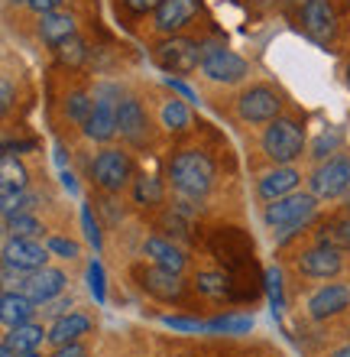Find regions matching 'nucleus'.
I'll use <instances>...</instances> for the list:
<instances>
[{
    "mask_svg": "<svg viewBox=\"0 0 350 357\" xmlns=\"http://www.w3.org/2000/svg\"><path fill=\"white\" fill-rule=\"evenodd\" d=\"M214 160L201 146H182L169 156V185L185 202H198L214 188Z\"/></svg>",
    "mask_w": 350,
    "mask_h": 357,
    "instance_id": "obj_1",
    "label": "nucleus"
},
{
    "mask_svg": "<svg viewBox=\"0 0 350 357\" xmlns=\"http://www.w3.org/2000/svg\"><path fill=\"white\" fill-rule=\"evenodd\" d=\"M318 202L321 198L312 195V192H292V195L285 198H276L269 202L263 211V225L273 231V237H289L295 231H302L315 215H318Z\"/></svg>",
    "mask_w": 350,
    "mask_h": 357,
    "instance_id": "obj_2",
    "label": "nucleus"
},
{
    "mask_svg": "<svg viewBox=\"0 0 350 357\" xmlns=\"http://www.w3.org/2000/svg\"><path fill=\"white\" fill-rule=\"evenodd\" d=\"M260 146L273 166H292L305 153V127L295 117H276L263 127Z\"/></svg>",
    "mask_w": 350,
    "mask_h": 357,
    "instance_id": "obj_3",
    "label": "nucleus"
},
{
    "mask_svg": "<svg viewBox=\"0 0 350 357\" xmlns=\"http://www.w3.org/2000/svg\"><path fill=\"white\" fill-rule=\"evenodd\" d=\"M201 56H205V43L191 36H162L152 46V62L169 72V75H191L201 68Z\"/></svg>",
    "mask_w": 350,
    "mask_h": 357,
    "instance_id": "obj_4",
    "label": "nucleus"
},
{
    "mask_svg": "<svg viewBox=\"0 0 350 357\" xmlns=\"http://www.w3.org/2000/svg\"><path fill=\"white\" fill-rule=\"evenodd\" d=\"M88 176L104 195H120L123 188L133 182V160L130 153L120 150V146H107L91 160L88 166Z\"/></svg>",
    "mask_w": 350,
    "mask_h": 357,
    "instance_id": "obj_5",
    "label": "nucleus"
},
{
    "mask_svg": "<svg viewBox=\"0 0 350 357\" xmlns=\"http://www.w3.org/2000/svg\"><path fill=\"white\" fill-rule=\"evenodd\" d=\"M237 117L244 123H269L276 117H283V107H285V98L283 91H276L273 85H263V82H256V85L244 88V91L237 94Z\"/></svg>",
    "mask_w": 350,
    "mask_h": 357,
    "instance_id": "obj_6",
    "label": "nucleus"
},
{
    "mask_svg": "<svg viewBox=\"0 0 350 357\" xmlns=\"http://www.w3.org/2000/svg\"><path fill=\"white\" fill-rule=\"evenodd\" d=\"M250 62L244 56H237L234 49L228 46H214L208 43L205 46V56H201V75L214 82V85H244L250 78Z\"/></svg>",
    "mask_w": 350,
    "mask_h": 357,
    "instance_id": "obj_7",
    "label": "nucleus"
},
{
    "mask_svg": "<svg viewBox=\"0 0 350 357\" xmlns=\"http://www.w3.org/2000/svg\"><path fill=\"white\" fill-rule=\"evenodd\" d=\"M308 188L321 202H334V198L347 195L350 192V156L347 153H334V156L318 162L315 172L308 176Z\"/></svg>",
    "mask_w": 350,
    "mask_h": 357,
    "instance_id": "obj_8",
    "label": "nucleus"
},
{
    "mask_svg": "<svg viewBox=\"0 0 350 357\" xmlns=\"http://www.w3.org/2000/svg\"><path fill=\"white\" fill-rule=\"evenodd\" d=\"M133 280L140 282V289L146 296L159 302H182L185 292H189V282L182 280V273L162 270L156 264H136L133 266Z\"/></svg>",
    "mask_w": 350,
    "mask_h": 357,
    "instance_id": "obj_9",
    "label": "nucleus"
},
{
    "mask_svg": "<svg viewBox=\"0 0 350 357\" xmlns=\"http://www.w3.org/2000/svg\"><path fill=\"white\" fill-rule=\"evenodd\" d=\"M208 247L211 254L218 257V264H224L228 273L253 264V241L240 227H218V231H211Z\"/></svg>",
    "mask_w": 350,
    "mask_h": 357,
    "instance_id": "obj_10",
    "label": "nucleus"
},
{
    "mask_svg": "<svg viewBox=\"0 0 350 357\" xmlns=\"http://www.w3.org/2000/svg\"><path fill=\"white\" fill-rule=\"evenodd\" d=\"M299 23H302L308 39H315V43H331L337 26H341L337 0H302Z\"/></svg>",
    "mask_w": 350,
    "mask_h": 357,
    "instance_id": "obj_11",
    "label": "nucleus"
},
{
    "mask_svg": "<svg viewBox=\"0 0 350 357\" xmlns=\"http://www.w3.org/2000/svg\"><path fill=\"white\" fill-rule=\"evenodd\" d=\"M295 270L302 273L305 280H331L344 270V254L341 247H331L318 241V244L305 247L302 254L295 257Z\"/></svg>",
    "mask_w": 350,
    "mask_h": 357,
    "instance_id": "obj_12",
    "label": "nucleus"
},
{
    "mask_svg": "<svg viewBox=\"0 0 350 357\" xmlns=\"http://www.w3.org/2000/svg\"><path fill=\"white\" fill-rule=\"evenodd\" d=\"M49 257H52V250L39 237H10L3 244V266L23 273V276L42 270L49 264Z\"/></svg>",
    "mask_w": 350,
    "mask_h": 357,
    "instance_id": "obj_13",
    "label": "nucleus"
},
{
    "mask_svg": "<svg viewBox=\"0 0 350 357\" xmlns=\"http://www.w3.org/2000/svg\"><path fill=\"white\" fill-rule=\"evenodd\" d=\"M205 13L201 0H162V7L152 13V29L159 36H179Z\"/></svg>",
    "mask_w": 350,
    "mask_h": 357,
    "instance_id": "obj_14",
    "label": "nucleus"
},
{
    "mask_svg": "<svg viewBox=\"0 0 350 357\" xmlns=\"http://www.w3.org/2000/svg\"><path fill=\"white\" fill-rule=\"evenodd\" d=\"M117 127H120L123 140L136 146V150H143L150 143V114H146L140 98H120V104H117Z\"/></svg>",
    "mask_w": 350,
    "mask_h": 357,
    "instance_id": "obj_15",
    "label": "nucleus"
},
{
    "mask_svg": "<svg viewBox=\"0 0 350 357\" xmlns=\"http://www.w3.org/2000/svg\"><path fill=\"white\" fill-rule=\"evenodd\" d=\"M65 282H68V276L62 270H56V266H42V270H36V273H26L17 289L26 292L36 305H49L52 299H58V296L65 292Z\"/></svg>",
    "mask_w": 350,
    "mask_h": 357,
    "instance_id": "obj_16",
    "label": "nucleus"
},
{
    "mask_svg": "<svg viewBox=\"0 0 350 357\" xmlns=\"http://www.w3.org/2000/svg\"><path fill=\"white\" fill-rule=\"evenodd\" d=\"M117 104H120V98H107V94L95 98V114H91L88 123L81 127L88 140L111 143L117 133H120V127H117Z\"/></svg>",
    "mask_w": 350,
    "mask_h": 357,
    "instance_id": "obj_17",
    "label": "nucleus"
},
{
    "mask_svg": "<svg viewBox=\"0 0 350 357\" xmlns=\"http://www.w3.org/2000/svg\"><path fill=\"white\" fill-rule=\"evenodd\" d=\"M299 182H302V172L295 169V166H273L256 182V198L269 205L276 198H285V195H292V192H299Z\"/></svg>",
    "mask_w": 350,
    "mask_h": 357,
    "instance_id": "obj_18",
    "label": "nucleus"
},
{
    "mask_svg": "<svg viewBox=\"0 0 350 357\" xmlns=\"http://www.w3.org/2000/svg\"><path fill=\"white\" fill-rule=\"evenodd\" d=\"M143 257H146L150 264L162 266V270H172V273L189 270V257H185V250L166 234L146 237V241H143Z\"/></svg>",
    "mask_w": 350,
    "mask_h": 357,
    "instance_id": "obj_19",
    "label": "nucleus"
},
{
    "mask_svg": "<svg viewBox=\"0 0 350 357\" xmlns=\"http://www.w3.org/2000/svg\"><path fill=\"white\" fill-rule=\"evenodd\" d=\"M344 309H350V286H344V282H328V286H321V289L308 299V315H312L315 321L334 319V315H341Z\"/></svg>",
    "mask_w": 350,
    "mask_h": 357,
    "instance_id": "obj_20",
    "label": "nucleus"
},
{
    "mask_svg": "<svg viewBox=\"0 0 350 357\" xmlns=\"http://www.w3.org/2000/svg\"><path fill=\"white\" fill-rule=\"evenodd\" d=\"M36 36L46 43V46H62L65 39L78 36V20L68 13V10H56V13H46L39 17V26H36Z\"/></svg>",
    "mask_w": 350,
    "mask_h": 357,
    "instance_id": "obj_21",
    "label": "nucleus"
},
{
    "mask_svg": "<svg viewBox=\"0 0 350 357\" xmlns=\"http://www.w3.org/2000/svg\"><path fill=\"white\" fill-rule=\"evenodd\" d=\"M33 315H36V302L29 299L26 292L3 289V296H0V319H3L7 331L17 328V325H26V321H33Z\"/></svg>",
    "mask_w": 350,
    "mask_h": 357,
    "instance_id": "obj_22",
    "label": "nucleus"
},
{
    "mask_svg": "<svg viewBox=\"0 0 350 357\" xmlns=\"http://www.w3.org/2000/svg\"><path fill=\"white\" fill-rule=\"evenodd\" d=\"M156 227H159L166 237H172L175 244H179V241H189L191 231H195V221H191V208H185V202L162 208V215H159V221H156Z\"/></svg>",
    "mask_w": 350,
    "mask_h": 357,
    "instance_id": "obj_23",
    "label": "nucleus"
},
{
    "mask_svg": "<svg viewBox=\"0 0 350 357\" xmlns=\"http://www.w3.org/2000/svg\"><path fill=\"white\" fill-rule=\"evenodd\" d=\"M95 328V321L88 319V315H81V312H68V315H62V319L52 321V328H49V341L52 344H72V341L85 338L88 331Z\"/></svg>",
    "mask_w": 350,
    "mask_h": 357,
    "instance_id": "obj_24",
    "label": "nucleus"
},
{
    "mask_svg": "<svg viewBox=\"0 0 350 357\" xmlns=\"http://www.w3.org/2000/svg\"><path fill=\"white\" fill-rule=\"evenodd\" d=\"M130 198H133V205H140V208H159L166 202V185L152 172H136L130 182Z\"/></svg>",
    "mask_w": 350,
    "mask_h": 357,
    "instance_id": "obj_25",
    "label": "nucleus"
},
{
    "mask_svg": "<svg viewBox=\"0 0 350 357\" xmlns=\"http://www.w3.org/2000/svg\"><path fill=\"white\" fill-rule=\"evenodd\" d=\"M29 188V169L13 153H3L0 160V195H17Z\"/></svg>",
    "mask_w": 350,
    "mask_h": 357,
    "instance_id": "obj_26",
    "label": "nucleus"
},
{
    "mask_svg": "<svg viewBox=\"0 0 350 357\" xmlns=\"http://www.w3.org/2000/svg\"><path fill=\"white\" fill-rule=\"evenodd\" d=\"M191 282L208 299H234V280L228 270H198V276Z\"/></svg>",
    "mask_w": 350,
    "mask_h": 357,
    "instance_id": "obj_27",
    "label": "nucleus"
},
{
    "mask_svg": "<svg viewBox=\"0 0 350 357\" xmlns=\"http://www.w3.org/2000/svg\"><path fill=\"white\" fill-rule=\"evenodd\" d=\"M42 338H49V331L42 328V325H36V321L17 325V328H10L7 335H3V341H7V344L17 351V354H29V351H39Z\"/></svg>",
    "mask_w": 350,
    "mask_h": 357,
    "instance_id": "obj_28",
    "label": "nucleus"
},
{
    "mask_svg": "<svg viewBox=\"0 0 350 357\" xmlns=\"http://www.w3.org/2000/svg\"><path fill=\"white\" fill-rule=\"evenodd\" d=\"M318 241H324V244H331V247H341V250H350V208L334 211L324 221L321 231H318Z\"/></svg>",
    "mask_w": 350,
    "mask_h": 357,
    "instance_id": "obj_29",
    "label": "nucleus"
},
{
    "mask_svg": "<svg viewBox=\"0 0 350 357\" xmlns=\"http://www.w3.org/2000/svg\"><path fill=\"white\" fill-rule=\"evenodd\" d=\"M159 121L162 127L169 133H185L191 130V111H189V104L179 101V98H166L159 107Z\"/></svg>",
    "mask_w": 350,
    "mask_h": 357,
    "instance_id": "obj_30",
    "label": "nucleus"
},
{
    "mask_svg": "<svg viewBox=\"0 0 350 357\" xmlns=\"http://www.w3.org/2000/svg\"><path fill=\"white\" fill-rule=\"evenodd\" d=\"M39 202H42V195H39V192H33V188L17 192V195H0V211H3V221H10V218H17V215H33Z\"/></svg>",
    "mask_w": 350,
    "mask_h": 357,
    "instance_id": "obj_31",
    "label": "nucleus"
},
{
    "mask_svg": "<svg viewBox=\"0 0 350 357\" xmlns=\"http://www.w3.org/2000/svg\"><path fill=\"white\" fill-rule=\"evenodd\" d=\"M159 7H162V0H117V20L127 23V26H133L136 20L150 17V13H156Z\"/></svg>",
    "mask_w": 350,
    "mask_h": 357,
    "instance_id": "obj_32",
    "label": "nucleus"
},
{
    "mask_svg": "<svg viewBox=\"0 0 350 357\" xmlns=\"http://www.w3.org/2000/svg\"><path fill=\"white\" fill-rule=\"evenodd\" d=\"M91 114H95V98H91V94L72 91V94L65 98V117L75 123V127H85Z\"/></svg>",
    "mask_w": 350,
    "mask_h": 357,
    "instance_id": "obj_33",
    "label": "nucleus"
},
{
    "mask_svg": "<svg viewBox=\"0 0 350 357\" xmlns=\"http://www.w3.org/2000/svg\"><path fill=\"white\" fill-rule=\"evenodd\" d=\"M3 231H7V241L10 237H39L46 231V225L33 211V215H17V218H10V221H3Z\"/></svg>",
    "mask_w": 350,
    "mask_h": 357,
    "instance_id": "obj_34",
    "label": "nucleus"
},
{
    "mask_svg": "<svg viewBox=\"0 0 350 357\" xmlns=\"http://www.w3.org/2000/svg\"><path fill=\"white\" fill-rule=\"evenodd\" d=\"M56 59L62 62V66H68V68H78L88 59V43L81 36L65 39L62 46H56Z\"/></svg>",
    "mask_w": 350,
    "mask_h": 357,
    "instance_id": "obj_35",
    "label": "nucleus"
},
{
    "mask_svg": "<svg viewBox=\"0 0 350 357\" xmlns=\"http://www.w3.org/2000/svg\"><path fill=\"white\" fill-rule=\"evenodd\" d=\"M49 250L56 257H62V260H75L78 257V244L75 241H68V237L56 234V237H49Z\"/></svg>",
    "mask_w": 350,
    "mask_h": 357,
    "instance_id": "obj_36",
    "label": "nucleus"
},
{
    "mask_svg": "<svg viewBox=\"0 0 350 357\" xmlns=\"http://www.w3.org/2000/svg\"><path fill=\"white\" fill-rule=\"evenodd\" d=\"M88 289L95 292L97 302H104V270H101V264H97V260L88 266Z\"/></svg>",
    "mask_w": 350,
    "mask_h": 357,
    "instance_id": "obj_37",
    "label": "nucleus"
},
{
    "mask_svg": "<svg viewBox=\"0 0 350 357\" xmlns=\"http://www.w3.org/2000/svg\"><path fill=\"white\" fill-rule=\"evenodd\" d=\"M208 328L214 331H234V335H244V331L253 328V319H221V321H211Z\"/></svg>",
    "mask_w": 350,
    "mask_h": 357,
    "instance_id": "obj_38",
    "label": "nucleus"
},
{
    "mask_svg": "<svg viewBox=\"0 0 350 357\" xmlns=\"http://www.w3.org/2000/svg\"><path fill=\"white\" fill-rule=\"evenodd\" d=\"M65 0H26V10L36 13V17H46V13H56Z\"/></svg>",
    "mask_w": 350,
    "mask_h": 357,
    "instance_id": "obj_39",
    "label": "nucleus"
},
{
    "mask_svg": "<svg viewBox=\"0 0 350 357\" xmlns=\"http://www.w3.org/2000/svg\"><path fill=\"white\" fill-rule=\"evenodd\" d=\"M337 140H341V137H337V133H331V137H328V133H324V137H318V143H315V160H324V156H328V153L334 150V146H337Z\"/></svg>",
    "mask_w": 350,
    "mask_h": 357,
    "instance_id": "obj_40",
    "label": "nucleus"
},
{
    "mask_svg": "<svg viewBox=\"0 0 350 357\" xmlns=\"http://www.w3.org/2000/svg\"><path fill=\"white\" fill-rule=\"evenodd\" d=\"M49 357H88V348L81 341H72V344H58Z\"/></svg>",
    "mask_w": 350,
    "mask_h": 357,
    "instance_id": "obj_41",
    "label": "nucleus"
},
{
    "mask_svg": "<svg viewBox=\"0 0 350 357\" xmlns=\"http://www.w3.org/2000/svg\"><path fill=\"white\" fill-rule=\"evenodd\" d=\"M266 286H269V292H273L276 309H283V286H279V273H276V270L266 273Z\"/></svg>",
    "mask_w": 350,
    "mask_h": 357,
    "instance_id": "obj_42",
    "label": "nucleus"
},
{
    "mask_svg": "<svg viewBox=\"0 0 350 357\" xmlns=\"http://www.w3.org/2000/svg\"><path fill=\"white\" fill-rule=\"evenodd\" d=\"M81 218H85V231H88V241L95 247H101V231H97V225H95V218H91V208L85 205V211H81Z\"/></svg>",
    "mask_w": 350,
    "mask_h": 357,
    "instance_id": "obj_43",
    "label": "nucleus"
},
{
    "mask_svg": "<svg viewBox=\"0 0 350 357\" xmlns=\"http://www.w3.org/2000/svg\"><path fill=\"white\" fill-rule=\"evenodd\" d=\"M75 302H72V296L68 299H52L49 302V309H42L46 315H56V319H62V315H68V309H72Z\"/></svg>",
    "mask_w": 350,
    "mask_h": 357,
    "instance_id": "obj_44",
    "label": "nucleus"
},
{
    "mask_svg": "<svg viewBox=\"0 0 350 357\" xmlns=\"http://www.w3.org/2000/svg\"><path fill=\"white\" fill-rule=\"evenodd\" d=\"M0 98H3V101H0V111L7 114L10 104H13V85H10V78H3V85H0Z\"/></svg>",
    "mask_w": 350,
    "mask_h": 357,
    "instance_id": "obj_45",
    "label": "nucleus"
},
{
    "mask_svg": "<svg viewBox=\"0 0 350 357\" xmlns=\"http://www.w3.org/2000/svg\"><path fill=\"white\" fill-rule=\"evenodd\" d=\"M166 325H172V328H185V331H201L205 328L201 321H189V319H166Z\"/></svg>",
    "mask_w": 350,
    "mask_h": 357,
    "instance_id": "obj_46",
    "label": "nucleus"
},
{
    "mask_svg": "<svg viewBox=\"0 0 350 357\" xmlns=\"http://www.w3.org/2000/svg\"><path fill=\"white\" fill-rule=\"evenodd\" d=\"M169 88H175V91H179V94H185L189 101H195V91H191L189 85H182V82H175V78H169Z\"/></svg>",
    "mask_w": 350,
    "mask_h": 357,
    "instance_id": "obj_47",
    "label": "nucleus"
},
{
    "mask_svg": "<svg viewBox=\"0 0 350 357\" xmlns=\"http://www.w3.org/2000/svg\"><path fill=\"white\" fill-rule=\"evenodd\" d=\"M62 182H65L68 192H75V176H72V172H62Z\"/></svg>",
    "mask_w": 350,
    "mask_h": 357,
    "instance_id": "obj_48",
    "label": "nucleus"
},
{
    "mask_svg": "<svg viewBox=\"0 0 350 357\" xmlns=\"http://www.w3.org/2000/svg\"><path fill=\"white\" fill-rule=\"evenodd\" d=\"M0 357H17V351H13L7 341H3V344H0Z\"/></svg>",
    "mask_w": 350,
    "mask_h": 357,
    "instance_id": "obj_49",
    "label": "nucleus"
},
{
    "mask_svg": "<svg viewBox=\"0 0 350 357\" xmlns=\"http://www.w3.org/2000/svg\"><path fill=\"white\" fill-rule=\"evenodd\" d=\"M331 357H350V344H344V348H337Z\"/></svg>",
    "mask_w": 350,
    "mask_h": 357,
    "instance_id": "obj_50",
    "label": "nucleus"
},
{
    "mask_svg": "<svg viewBox=\"0 0 350 357\" xmlns=\"http://www.w3.org/2000/svg\"><path fill=\"white\" fill-rule=\"evenodd\" d=\"M17 357H46V354H39V351H29V354H17Z\"/></svg>",
    "mask_w": 350,
    "mask_h": 357,
    "instance_id": "obj_51",
    "label": "nucleus"
},
{
    "mask_svg": "<svg viewBox=\"0 0 350 357\" xmlns=\"http://www.w3.org/2000/svg\"><path fill=\"white\" fill-rule=\"evenodd\" d=\"M3 3H7V7H13V3H26V0H3Z\"/></svg>",
    "mask_w": 350,
    "mask_h": 357,
    "instance_id": "obj_52",
    "label": "nucleus"
},
{
    "mask_svg": "<svg viewBox=\"0 0 350 357\" xmlns=\"http://www.w3.org/2000/svg\"><path fill=\"white\" fill-rule=\"evenodd\" d=\"M344 198H347V202H344V205H347V208H350V192H347V195H344Z\"/></svg>",
    "mask_w": 350,
    "mask_h": 357,
    "instance_id": "obj_53",
    "label": "nucleus"
},
{
    "mask_svg": "<svg viewBox=\"0 0 350 357\" xmlns=\"http://www.w3.org/2000/svg\"><path fill=\"white\" fill-rule=\"evenodd\" d=\"M347 82H350V62H347Z\"/></svg>",
    "mask_w": 350,
    "mask_h": 357,
    "instance_id": "obj_54",
    "label": "nucleus"
}]
</instances>
